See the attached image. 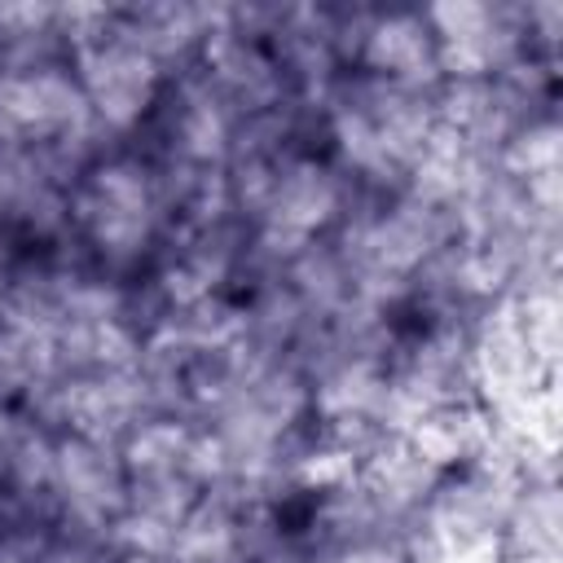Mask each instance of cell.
<instances>
[{
    "label": "cell",
    "mask_w": 563,
    "mask_h": 563,
    "mask_svg": "<svg viewBox=\"0 0 563 563\" xmlns=\"http://www.w3.org/2000/svg\"><path fill=\"white\" fill-rule=\"evenodd\" d=\"M70 70H75V84H79L92 119L114 136H132L145 123V114L167 79L154 66V57H145L123 35L114 4H106L101 26L84 44L70 48Z\"/></svg>",
    "instance_id": "cell-1"
},
{
    "label": "cell",
    "mask_w": 563,
    "mask_h": 563,
    "mask_svg": "<svg viewBox=\"0 0 563 563\" xmlns=\"http://www.w3.org/2000/svg\"><path fill=\"white\" fill-rule=\"evenodd\" d=\"M440 44L444 75H497L528 53L523 4H435L422 9Z\"/></svg>",
    "instance_id": "cell-2"
},
{
    "label": "cell",
    "mask_w": 563,
    "mask_h": 563,
    "mask_svg": "<svg viewBox=\"0 0 563 563\" xmlns=\"http://www.w3.org/2000/svg\"><path fill=\"white\" fill-rule=\"evenodd\" d=\"M356 66L413 92H440V84L449 79L422 9H369Z\"/></svg>",
    "instance_id": "cell-3"
}]
</instances>
